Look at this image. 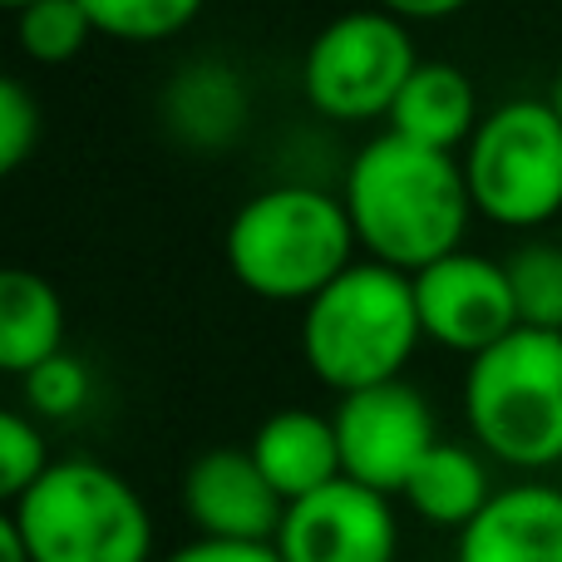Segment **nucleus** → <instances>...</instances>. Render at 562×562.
<instances>
[{
    "mask_svg": "<svg viewBox=\"0 0 562 562\" xmlns=\"http://www.w3.org/2000/svg\"><path fill=\"white\" fill-rule=\"evenodd\" d=\"M340 203L370 262L405 277L454 257L474 217L464 164L454 154L395 138L390 128L350 158Z\"/></svg>",
    "mask_w": 562,
    "mask_h": 562,
    "instance_id": "nucleus-1",
    "label": "nucleus"
},
{
    "mask_svg": "<svg viewBox=\"0 0 562 562\" xmlns=\"http://www.w3.org/2000/svg\"><path fill=\"white\" fill-rule=\"evenodd\" d=\"M356 247L346 203L306 183L252 193L223 237L227 272L262 301H316L356 267Z\"/></svg>",
    "mask_w": 562,
    "mask_h": 562,
    "instance_id": "nucleus-2",
    "label": "nucleus"
},
{
    "mask_svg": "<svg viewBox=\"0 0 562 562\" xmlns=\"http://www.w3.org/2000/svg\"><path fill=\"white\" fill-rule=\"evenodd\" d=\"M419 336L415 281L380 262H356L301 311V356L336 395L400 380Z\"/></svg>",
    "mask_w": 562,
    "mask_h": 562,
    "instance_id": "nucleus-3",
    "label": "nucleus"
},
{
    "mask_svg": "<svg viewBox=\"0 0 562 562\" xmlns=\"http://www.w3.org/2000/svg\"><path fill=\"white\" fill-rule=\"evenodd\" d=\"M35 562H148L154 518L138 488L99 459H55L25 498L10 504Z\"/></svg>",
    "mask_w": 562,
    "mask_h": 562,
    "instance_id": "nucleus-4",
    "label": "nucleus"
},
{
    "mask_svg": "<svg viewBox=\"0 0 562 562\" xmlns=\"http://www.w3.org/2000/svg\"><path fill=\"white\" fill-rule=\"evenodd\" d=\"M464 415L474 439L504 464H562V336L518 326L469 360Z\"/></svg>",
    "mask_w": 562,
    "mask_h": 562,
    "instance_id": "nucleus-5",
    "label": "nucleus"
},
{
    "mask_svg": "<svg viewBox=\"0 0 562 562\" xmlns=\"http://www.w3.org/2000/svg\"><path fill=\"white\" fill-rule=\"evenodd\" d=\"M474 213L498 227H543L562 213V114L553 99H508L464 148Z\"/></svg>",
    "mask_w": 562,
    "mask_h": 562,
    "instance_id": "nucleus-6",
    "label": "nucleus"
},
{
    "mask_svg": "<svg viewBox=\"0 0 562 562\" xmlns=\"http://www.w3.org/2000/svg\"><path fill=\"white\" fill-rule=\"evenodd\" d=\"M415 69L419 55L405 20L380 5L346 10L316 30L301 65V89L316 114L336 124H370V119H390Z\"/></svg>",
    "mask_w": 562,
    "mask_h": 562,
    "instance_id": "nucleus-7",
    "label": "nucleus"
},
{
    "mask_svg": "<svg viewBox=\"0 0 562 562\" xmlns=\"http://www.w3.org/2000/svg\"><path fill=\"white\" fill-rule=\"evenodd\" d=\"M330 419H336L346 479L360 488H375V494H385V498L405 494L419 459L439 445L435 409H429V400L419 395L415 385H405V380L340 395V409Z\"/></svg>",
    "mask_w": 562,
    "mask_h": 562,
    "instance_id": "nucleus-8",
    "label": "nucleus"
},
{
    "mask_svg": "<svg viewBox=\"0 0 562 562\" xmlns=\"http://www.w3.org/2000/svg\"><path fill=\"white\" fill-rule=\"evenodd\" d=\"M409 281H415V306H419L425 336L435 346L454 350V356L474 360L518 330L514 286H508L504 262H494V257H479L459 247L454 257L425 267Z\"/></svg>",
    "mask_w": 562,
    "mask_h": 562,
    "instance_id": "nucleus-9",
    "label": "nucleus"
},
{
    "mask_svg": "<svg viewBox=\"0 0 562 562\" xmlns=\"http://www.w3.org/2000/svg\"><path fill=\"white\" fill-rule=\"evenodd\" d=\"M281 562H395L400 528L385 494L336 479L286 508L277 533Z\"/></svg>",
    "mask_w": 562,
    "mask_h": 562,
    "instance_id": "nucleus-10",
    "label": "nucleus"
},
{
    "mask_svg": "<svg viewBox=\"0 0 562 562\" xmlns=\"http://www.w3.org/2000/svg\"><path fill=\"white\" fill-rule=\"evenodd\" d=\"M183 514L213 543H277L286 498L267 484L252 449H207L183 474Z\"/></svg>",
    "mask_w": 562,
    "mask_h": 562,
    "instance_id": "nucleus-11",
    "label": "nucleus"
},
{
    "mask_svg": "<svg viewBox=\"0 0 562 562\" xmlns=\"http://www.w3.org/2000/svg\"><path fill=\"white\" fill-rule=\"evenodd\" d=\"M454 562H562V488L514 484L459 533Z\"/></svg>",
    "mask_w": 562,
    "mask_h": 562,
    "instance_id": "nucleus-12",
    "label": "nucleus"
},
{
    "mask_svg": "<svg viewBox=\"0 0 562 562\" xmlns=\"http://www.w3.org/2000/svg\"><path fill=\"white\" fill-rule=\"evenodd\" d=\"M247 449H252L257 469L267 474V484L286 498V508L301 504V498H311V494H321V488H330L336 479H346V469H340L336 419L316 415V409L291 405V409L267 415Z\"/></svg>",
    "mask_w": 562,
    "mask_h": 562,
    "instance_id": "nucleus-13",
    "label": "nucleus"
},
{
    "mask_svg": "<svg viewBox=\"0 0 562 562\" xmlns=\"http://www.w3.org/2000/svg\"><path fill=\"white\" fill-rule=\"evenodd\" d=\"M479 119L484 114H479L474 79L449 59H419V69L409 75V85L400 89L395 109H390L385 128L419 148L454 154V148H469Z\"/></svg>",
    "mask_w": 562,
    "mask_h": 562,
    "instance_id": "nucleus-14",
    "label": "nucleus"
},
{
    "mask_svg": "<svg viewBox=\"0 0 562 562\" xmlns=\"http://www.w3.org/2000/svg\"><path fill=\"white\" fill-rule=\"evenodd\" d=\"M65 350V301L40 272H0V370L25 380L35 366Z\"/></svg>",
    "mask_w": 562,
    "mask_h": 562,
    "instance_id": "nucleus-15",
    "label": "nucleus"
},
{
    "mask_svg": "<svg viewBox=\"0 0 562 562\" xmlns=\"http://www.w3.org/2000/svg\"><path fill=\"white\" fill-rule=\"evenodd\" d=\"M164 114L173 124V134L183 144L217 154L227 148L247 124V89L237 79V69L217 65V59H198L183 75L168 85L164 94Z\"/></svg>",
    "mask_w": 562,
    "mask_h": 562,
    "instance_id": "nucleus-16",
    "label": "nucleus"
},
{
    "mask_svg": "<svg viewBox=\"0 0 562 562\" xmlns=\"http://www.w3.org/2000/svg\"><path fill=\"white\" fill-rule=\"evenodd\" d=\"M400 498H405L425 524L459 528V533H464V528L488 508L494 488H488V469L474 449L439 439V445L419 459V469L409 474V484Z\"/></svg>",
    "mask_w": 562,
    "mask_h": 562,
    "instance_id": "nucleus-17",
    "label": "nucleus"
},
{
    "mask_svg": "<svg viewBox=\"0 0 562 562\" xmlns=\"http://www.w3.org/2000/svg\"><path fill=\"white\" fill-rule=\"evenodd\" d=\"M518 301V326L562 336V243H518L504 257Z\"/></svg>",
    "mask_w": 562,
    "mask_h": 562,
    "instance_id": "nucleus-18",
    "label": "nucleus"
},
{
    "mask_svg": "<svg viewBox=\"0 0 562 562\" xmlns=\"http://www.w3.org/2000/svg\"><path fill=\"white\" fill-rule=\"evenodd\" d=\"M94 20L99 35L124 40V45H154L173 40L203 15L207 0H79Z\"/></svg>",
    "mask_w": 562,
    "mask_h": 562,
    "instance_id": "nucleus-19",
    "label": "nucleus"
},
{
    "mask_svg": "<svg viewBox=\"0 0 562 562\" xmlns=\"http://www.w3.org/2000/svg\"><path fill=\"white\" fill-rule=\"evenodd\" d=\"M94 35L99 30L79 0H40V5H25L15 15V40L35 65H65Z\"/></svg>",
    "mask_w": 562,
    "mask_h": 562,
    "instance_id": "nucleus-20",
    "label": "nucleus"
},
{
    "mask_svg": "<svg viewBox=\"0 0 562 562\" xmlns=\"http://www.w3.org/2000/svg\"><path fill=\"white\" fill-rule=\"evenodd\" d=\"M49 464L55 459H49L45 435H40L35 419L20 415V409H5L0 415V494H5V504L25 498L45 479Z\"/></svg>",
    "mask_w": 562,
    "mask_h": 562,
    "instance_id": "nucleus-21",
    "label": "nucleus"
},
{
    "mask_svg": "<svg viewBox=\"0 0 562 562\" xmlns=\"http://www.w3.org/2000/svg\"><path fill=\"white\" fill-rule=\"evenodd\" d=\"M20 385H25V409L35 419H69L89 405V370L69 350H59L55 360L35 366Z\"/></svg>",
    "mask_w": 562,
    "mask_h": 562,
    "instance_id": "nucleus-22",
    "label": "nucleus"
},
{
    "mask_svg": "<svg viewBox=\"0 0 562 562\" xmlns=\"http://www.w3.org/2000/svg\"><path fill=\"white\" fill-rule=\"evenodd\" d=\"M40 148V99L20 79L0 85V173H15Z\"/></svg>",
    "mask_w": 562,
    "mask_h": 562,
    "instance_id": "nucleus-23",
    "label": "nucleus"
},
{
    "mask_svg": "<svg viewBox=\"0 0 562 562\" xmlns=\"http://www.w3.org/2000/svg\"><path fill=\"white\" fill-rule=\"evenodd\" d=\"M164 562H281L277 543H213V538H198V543L178 548Z\"/></svg>",
    "mask_w": 562,
    "mask_h": 562,
    "instance_id": "nucleus-24",
    "label": "nucleus"
},
{
    "mask_svg": "<svg viewBox=\"0 0 562 562\" xmlns=\"http://www.w3.org/2000/svg\"><path fill=\"white\" fill-rule=\"evenodd\" d=\"M380 10H390L395 20H445L454 10H464L469 0H375Z\"/></svg>",
    "mask_w": 562,
    "mask_h": 562,
    "instance_id": "nucleus-25",
    "label": "nucleus"
},
{
    "mask_svg": "<svg viewBox=\"0 0 562 562\" xmlns=\"http://www.w3.org/2000/svg\"><path fill=\"white\" fill-rule=\"evenodd\" d=\"M0 562H35L25 548V538H20V528L10 524V514L0 518Z\"/></svg>",
    "mask_w": 562,
    "mask_h": 562,
    "instance_id": "nucleus-26",
    "label": "nucleus"
},
{
    "mask_svg": "<svg viewBox=\"0 0 562 562\" xmlns=\"http://www.w3.org/2000/svg\"><path fill=\"white\" fill-rule=\"evenodd\" d=\"M0 5H5V10H15V15H20V10H25V5H40V0H0Z\"/></svg>",
    "mask_w": 562,
    "mask_h": 562,
    "instance_id": "nucleus-27",
    "label": "nucleus"
},
{
    "mask_svg": "<svg viewBox=\"0 0 562 562\" xmlns=\"http://www.w3.org/2000/svg\"><path fill=\"white\" fill-rule=\"evenodd\" d=\"M553 104H558V114H562V75H558V85H553Z\"/></svg>",
    "mask_w": 562,
    "mask_h": 562,
    "instance_id": "nucleus-28",
    "label": "nucleus"
}]
</instances>
